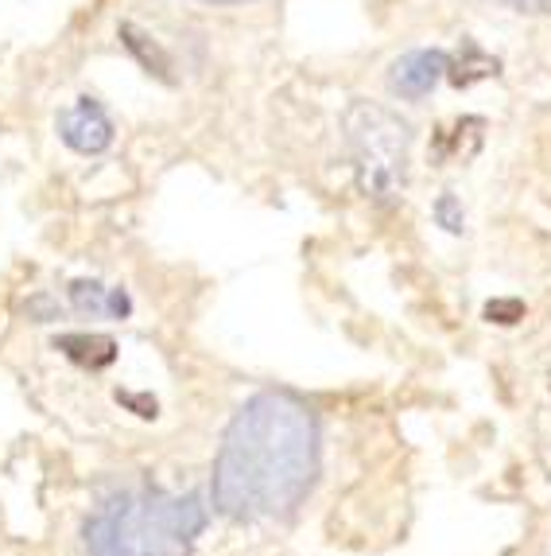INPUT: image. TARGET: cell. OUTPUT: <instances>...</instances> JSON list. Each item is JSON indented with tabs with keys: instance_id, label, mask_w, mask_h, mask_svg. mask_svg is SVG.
Returning a JSON list of instances; mask_svg holds the SVG:
<instances>
[{
	"instance_id": "1",
	"label": "cell",
	"mask_w": 551,
	"mask_h": 556,
	"mask_svg": "<svg viewBox=\"0 0 551 556\" xmlns=\"http://www.w3.org/2000/svg\"><path fill=\"white\" fill-rule=\"evenodd\" d=\"M319 467L315 408L284 390L253 393L221 432L210 502L230 521H284L315 491Z\"/></svg>"
},
{
	"instance_id": "2",
	"label": "cell",
	"mask_w": 551,
	"mask_h": 556,
	"mask_svg": "<svg viewBox=\"0 0 551 556\" xmlns=\"http://www.w3.org/2000/svg\"><path fill=\"white\" fill-rule=\"evenodd\" d=\"M206 526L210 506L198 491L129 486L93 506L82 521V548L86 556H191Z\"/></svg>"
},
{
	"instance_id": "3",
	"label": "cell",
	"mask_w": 551,
	"mask_h": 556,
	"mask_svg": "<svg viewBox=\"0 0 551 556\" xmlns=\"http://www.w3.org/2000/svg\"><path fill=\"white\" fill-rule=\"evenodd\" d=\"M342 137H346L349 164L358 191L377 206H393L408 187L412 164V125L396 110L369 98H354L342 113Z\"/></svg>"
},
{
	"instance_id": "4",
	"label": "cell",
	"mask_w": 551,
	"mask_h": 556,
	"mask_svg": "<svg viewBox=\"0 0 551 556\" xmlns=\"http://www.w3.org/2000/svg\"><path fill=\"white\" fill-rule=\"evenodd\" d=\"M55 132L66 149L78 152V156H102L117 140V125H113L110 110L93 93H82V98H74L71 105L59 110Z\"/></svg>"
},
{
	"instance_id": "5",
	"label": "cell",
	"mask_w": 551,
	"mask_h": 556,
	"mask_svg": "<svg viewBox=\"0 0 551 556\" xmlns=\"http://www.w3.org/2000/svg\"><path fill=\"white\" fill-rule=\"evenodd\" d=\"M447 66L450 51H443V47H412V51H405V55H396L388 63L385 86L400 102H423L447 78Z\"/></svg>"
},
{
	"instance_id": "6",
	"label": "cell",
	"mask_w": 551,
	"mask_h": 556,
	"mask_svg": "<svg viewBox=\"0 0 551 556\" xmlns=\"http://www.w3.org/2000/svg\"><path fill=\"white\" fill-rule=\"evenodd\" d=\"M117 39H120V47L129 51L132 59L140 63V71L144 75H152L156 83H164V86H175L179 83V75H175V59H171V51H167L164 43H159L152 31H144L140 24H132V20H125L117 28Z\"/></svg>"
},
{
	"instance_id": "7",
	"label": "cell",
	"mask_w": 551,
	"mask_h": 556,
	"mask_svg": "<svg viewBox=\"0 0 551 556\" xmlns=\"http://www.w3.org/2000/svg\"><path fill=\"white\" fill-rule=\"evenodd\" d=\"M482 129H486V121L482 117H459V121H450V125H439V129L432 132V149H427L432 167L466 164V160H474V152L462 149V140H482Z\"/></svg>"
},
{
	"instance_id": "8",
	"label": "cell",
	"mask_w": 551,
	"mask_h": 556,
	"mask_svg": "<svg viewBox=\"0 0 551 556\" xmlns=\"http://www.w3.org/2000/svg\"><path fill=\"white\" fill-rule=\"evenodd\" d=\"M497 75H501V59L489 55V51L478 43V39L462 36L459 51L450 55L447 83L454 86V90H470V86L482 83V78H497Z\"/></svg>"
},
{
	"instance_id": "9",
	"label": "cell",
	"mask_w": 551,
	"mask_h": 556,
	"mask_svg": "<svg viewBox=\"0 0 551 556\" xmlns=\"http://www.w3.org/2000/svg\"><path fill=\"white\" fill-rule=\"evenodd\" d=\"M55 351H63L74 366H86V370H105V366L117 362V343H113L110 334H98V331L59 334Z\"/></svg>"
},
{
	"instance_id": "10",
	"label": "cell",
	"mask_w": 551,
	"mask_h": 556,
	"mask_svg": "<svg viewBox=\"0 0 551 556\" xmlns=\"http://www.w3.org/2000/svg\"><path fill=\"white\" fill-rule=\"evenodd\" d=\"M66 300H71V307L78 312V316L86 319H110V288L102 285V280H71L66 285Z\"/></svg>"
},
{
	"instance_id": "11",
	"label": "cell",
	"mask_w": 551,
	"mask_h": 556,
	"mask_svg": "<svg viewBox=\"0 0 551 556\" xmlns=\"http://www.w3.org/2000/svg\"><path fill=\"white\" fill-rule=\"evenodd\" d=\"M432 218H435V226H443L447 233L466 230V211H462V199L454 195V191H439V195H435Z\"/></svg>"
},
{
	"instance_id": "12",
	"label": "cell",
	"mask_w": 551,
	"mask_h": 556,
	"mask_svg": "<svg viewBox=\"0 0 551 556\" xmlns=\"http://www.w3.org/2000/svg\"><path fill=\"white\" fill-rule=\"evenodd\" d=\"M524 300H516V296H501V300H489L486 304V312L482 316L489 319V324H501V327H513V324H521L524 319Z\"/></svg>"
},
{
	"instance_id": "13",
	"label": "cell",
	"mask_w": 551,
	"mask_h": 556,
	"mask_svg": "<svg viewBox=\"0 0 551 556\" xmlns=\"http://www.w3.org/2000/svg\"><path fill=\"white\" fill-rule=\"evenodd\" d=\"M24 312H28L31 324H55V319L63 316V307H59V300H55V296H47V292L31 296L28 304H24Z\"/></svg>"
},
{
	"instance_id": "14",
	"label": "cell",
	"mask_w": 551,
	"mask_h": 556,
	"mask_svg": "<svg viewBox=\"0 0 551 556\" xmlns=\"http://www.w3.org/2000/svg\"><path fill=\"white\" fill-rule=\"evenodd\" d=\"M132 316V296L125 288H110V319H129Z\"/></svg>"
},
{
	"instance_id": "15",
	"label": "cell",
	"mask_w": 551,
	"mask_h": 556,
	"mask_svg": "<svg viewBox=\"0 0 551 556\" xmlns=\"http://www.w3.org/2000/svg\"><path fill=\"white\" fill-rule=\"evenodd\" d=\"M501 4L524 16H551V0H501Z\"/></svg>"
},
{
	"instance_id": "16",
	"label": "cell",
	"mask_w": 551,
	"mask_h": 556,
	"mask_svg": "<svg viewBox=\"0 0 551 556\" xmlns=\"http://www.w3.org/2000/svg\"><path fill=\"white\" fill-rule=\"evenodd\" d=\"M117 401L132 405L140 413V417H156V401H152V397H137V393H117Z\"/></svg>"
},
{
	"instance_id": "17",
	"label": "cell",
	"mask_w": 551,
	"mask_h": 556,
	"mask_svg": "<svg viewBox=\"0 0 551 556\" xmlns=\"http://www.w3.org/2000/svg\"><path fill=\"white\" fill-rule=\"evenodd\" d=\"M210 4H248V0H210Z\"/></svg>"
}]
</instances>
